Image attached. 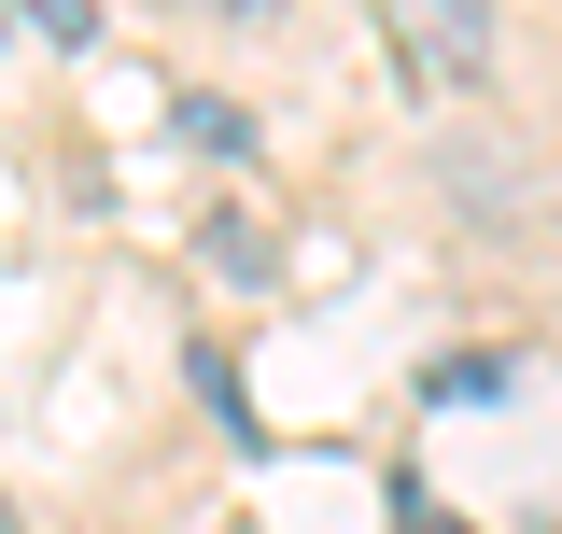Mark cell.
Returning a JSON list of instances; mask_svg holds the SVG:
<instances>
[{"label": "cell", "instance_id": "6da1fadb", "mask_svg": "<svg viewBox=\"0 0 562 534\" xmlns=\"http://www.w3.org/2000/svg\"><path fill=\"white\" fill-rule=\"evenodd\" d=\"M380 29H394V57L422 85H492V0H380Z\"/></svg>", "mask_w": 562, "mask_h": 534}, {"label": "cell", "instance_id": "7a4b0ae2", "mask_svg": "<svg viewBox=\"0 0 562 534\" xmlns=\"http://www.w3.org/2000/svg\"><path fill=\"white\" fill-rule=\"evenodd\" d=\"M169 127L198 141V155H254V113H239V99H211V85H183V99H169Z\"/></svg>", "mask_w": 562, "mask_h": 534}, {"label": "cell", "instance_id": "3957f363", "mask_svg": "<svg viewBox=\"0 0 562 534\" xmlns=\"http://www.w3.org/2000/svg\"><path fill=\"white\" fill-rule=\"evenodd\" d=\"M198 240H211V267H225V281H268V225H254V211H211Z\"/></svg>", "mask_w": 562, "mask_h": 534}, {"label": "cell", "instance_id": "277c9868", "mask_svg": "<svg viewBox=\"0 0 562 534\" xmlns=\"http://www.w3.org/2000/svg\"><path fill=\"white\" fill-rule=\"evenodd\" d=\"M0 14H14V29H43L57 57H70V43H99V0H0Z\"/></svg>", "mask_w": 562, "mask_h": 534}, {"label": "cell", "instance_id": "5b68a950", "mask_svg": "<svg viewBox=\"0 0 562 534\" xmlns=\"http://www.w3.org/2000/svg\"><path fill=\"white\" fill-rule=\"evenodd\" d=\"M506 380H520L506 352H450V366H436V394H450V408H479V394H506Z\"/></svg>", "mask_w": 562, "mask_h": 534}, {"label": "cell", "instance_id": "8992f818", "mask_svg": "<svg viewBox=\"0 0 562 534\" xmlns=\"http://www.w3.org/2000/svg\"><path fill=\"white\" fill-rule=\"evenodd\" d=\"M394 534H479V521H450V507H436L422 478H394Z\"/></svg>", "mask_w": 562, "mask_h": 534}, {"label": "cell", "instance_id": "52a82bcc", "mask_svg": "<svg viewBox=\"0 0 562 534\" xmlns=\"http://www.w3.org/2000/svg\"><path fill=\"white\" fill-rule=\"evenodd\" d=\"M169 14H211V29H281L295 0H169Z\"/></svg>", "mask_w": 562, "mask_h": 534}, {"label": "cell", "instance_id": "ba28073f", "mask_svg": "<svg viewBox=\"0 0 562 534\" xmlns=\"http://www.w3.org/2000/svg\"><path fill=\"white\" fill-rule=\"evenodd\" d=\"M0 534H14V492H0Z\"/></svg>", "mask_w": 562, "mask_h": 534}, {"label": "cell", "instance_id": "9c48e42d", "mask_svg": "<svg viewBox=\"0 0 562 534\" xmlns=\"http://www.w3.org/2000/svg\"><path fill=\"white\" fill-rule=\"evenodd\" d=\"M0 29H14V14H0Z\"/></svg>", "mask_w": 562, "mask_h": 534}]
</instances>
